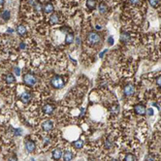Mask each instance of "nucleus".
Segmentation results:
<instances>
[{
	"instance_id": "1",
	"label": "nucleus",
	"mask_w": 161,
	"mask_h": 161,
	"mask_svg": "<svg viewBox=\"0 0 161 161\" xmlns=\"http://www.w3.org/2000/svg\"><path fill=\"white\" fill-rule=\"evenodd\" d=\"M101 40L100 38V35L97 32H94V31H91V32L88 33L87 35V43H89L90 45H95V44H98Z\"/></svg>"
},
{
	"instance_id": "2",
	"label": "nucleus",
	"mask_w": 161,
	"mask_h": 161,
	"mask_svg": "<svg viewBox=\"0 0 161 161\" xmlns=\"http://www.w3.org/2000/svg\"><path fill=\"white\" fill-rule=\"evenodd\" d=\"M52 84L55 88H61V87L64 86V80H63L61 77L55 76L52 79Z\"/></svg>"
},
{
	"instance_id": "3",
	"label": "nucleus",
	"mask_w": 161,
	"mask_h": 161,
	"mask_svg": "<svg viewBox=\"0 0 161 161\" xmlns=\"http://www.w3.org/2000/svg\"><path fill=\"white\" fill-rule=\"evenodd\" d=\"M23 82H25L27 85H30V86H32L36 84V82H37V79H36V77L34 76L32 74H25L23 76Z\"/></svg>"
},
{
	"instance_id": "4",
	"label": "nucleus",
	"mask_w": 161,
	"mask_h": 161,
	"mask_svg": "<svg viewBox=\"0 0 161 161\" xmlns=\"http://www.w3.org/2000/svg\"><path fill=\"white\" fill-rule=\"evenodd\" d=\"M53 10H55V8H53V5L51 3V2H47V3H45L43 5V11L45 14H53Z\"/></svg>"
},
{
	"instance_id": "5",
	"label": "nucleus",
	"mask_w": 161,
	"mask_h": 161,
	"mask_svg": "<svg viewBox=\"0 0 161 161\" xmlns=\"http://www.w3.org/2000/svg\"><path fill=\"white\" fill-rule=\"evenodd\" d=\"M135 92V87L132 84H127L124 87V95L125 96H132Z\"/></svg>"
},
{
	"instance_id": "6",
	"label": "nucleus",
	"mask_w": 161,
	"mask_h": 161,
	"mask_svg": "<svg viewBox=\"0 0 161 161\" xmlns=\"http://www.w3.org/2000/svg\"><path fill=\"white\" fill-rule=\"evenodd\" d=\"M50 23L52 24H57L60 23V16L57 13H53L51 14L50 17Z\"/></svg>"
},
{
	"instance_id": "7",
	"label": "nucleus",
	"mask_w": 161,
	"mask_h": 161,
	"mask_svg": "<svg viewBox=\"0 0 161 161\" xmlns=\"http://www.w3.org/2000/svg\"><path fill=\"white\" fill-rule=\"evenodd\" d=\"M42 128H43L44 131L49 132V131H51L53 128V124L51 120H46L45 122L42 124Z\"/></svg>"
},
{
	"instance_id": "8",
	"label": "nucleus",
	"mask_w": 161,
	"mask_h": 161,
	"mask_svg": "<svg viewBox=\"0 0 161 161\" xmlns=\"http://www.w3.org/2000/svg\"><path fill=\"white\" fill-rule=\"evenodd\" d=\"M53 111H55V106L53 105L47 104L43 107V112L46 114H52L53 113Z\"/></svg>"
},
{
	"instance_id": "9",
	"label": "nucleus",
	"mask_w": 161,
	"mask_h": 161,
	"mask_svg": "<svg viewBox=\"0 0 161 161\" xmlns=\"http://www.w3.org/2000/svg\"><path fill=\"white\" fill-rule=\"evenodd\" d=\"M135 113L137 114H140V116H142V114H146V107L144 106V105H137V106H135Z\"/></svg>"
},
{
	"instance_id": "10",
	"label": "nucleus",
	"mask_w": 161,
	"mask_h": 161,
	"mask_svg": "<svg viewBox=\"0 0 161 161\" xmlns=\"http://www.w3.org/2000/svg\"><path fill=\"white\" fill-rule=\"evenodd\" d=\"M19 98H21V100L23 102V103H28V102L31 100V94H30V92H28V91L23 92V93L21 95V97H19Z\"/></svg>"
},
{
	"instance_id": "11",
	"label": "nucleus",
	"mask_w": 161,
	"mask_h": 161,
	"mask_svg": "<svg viewBox=\"0 0 161 161\" xmlns=\"http://www.w3.org/2000/svg\"><path fill=\"white\" fill-rule=\"evenodd\" d=\"M25 148L28 152H32L35 150V143L33 141H26L25 142Z\"/></svg>"
},
{
	"instance_id": "12",
	"label": "nucleus",
	"mask_w": 161,
	"mask_h": 161,
	"mask_svg": "<svg viewBox=\"0 0 161 161\" xmlns=\"http://www.w3.org/2000/svg\"><path fill=\"white\" fill-rule=\"evenodd\" d=\"M62 156V150H60V148H55V150L53 152V158L55 160H58L60 159Z\"/></svg>"
},
{
	"instance_id": "13",
	"label": "nucleus",
	"mask_w": 161,
	"mask_h": 161,
	"mask_svg": "<svg viewBox=\"0 0 161 161\" xmlns=\"http://www.w3.org/2000/svg\"><path fill=\"white\" fill-rule=\"evenodd\" d=\"M16 30H17V33L21 36H24L26 34V27L24 25H23V24H19V25L17 26Z\"/></svg>"
},
{
	"instance_id": "14",
	"label": "nucleus",
	"mask_w": 161,
	"mask_h": 161,
	"mask_svg": "<svg viewBox=\"0 0 161 161\" xmlns=\"http://www.w3.org/2000/svg\"><path fill=\"white\" fill-rule=\"evenodd\" d=\"M130 39H131V36H130V34L127 33V32H122L121 33V35H120V41L122 43H128L129 41H130Z\"/></svg>"
},
{
	"instance_id": "15",
	"label": "nucleus",
	"mask_w": 161,
	"mask_h": 161,
	"mask_svg": "<svg viewBox=\"0 0 161 161\" xmlns=\"http://www.w3.org/2000/svg\"><path fill=\"white\" fill-rule=\"evenodd\" d=\"M5 80L7 84H14V82H16V78L14 77L13 74H7L5 76Z\"/></svg>"
},
{
	"instance_id": "16",
	"label": "nucleus",
	"mask_w": 161,
	"mask_h": 161,
	"mask_svg": "<svg viewBox=\"0 0 161 161\" xmlns=\"http://www.w3.org/2000/svg\"><path fill=\"white\" fill-rule=\"evenodd\" d=\"M98 9H99V12L101 14H106L107 13V11H108V7H107V5L104 3V2H102V3H100L99 4V6H98Z\"/></svg>"
},
{
	"instance_id": "17",
	"label": "nucleus",
	"mask_w": 161,
	"mask_h": 161,
	"mask_svg": "<svg viewBox=\"0 0 161 161\" xmlns=\"http://www.w3.org/2000/svg\"><path fill=\"white\" fill-rule=\"evenodd\" d=\"M97 1L96 0H87L86 1V6L89 10H93L96 7Z\"/></svg>"
},
{
	"instance_id": "18",
	"label": "nucleus",
	"mask_w": 161,
	"mask_h": 161,
	"mask_svg": "<svg viewBox=\"0 0 161 161\" xmlns=\"http://www.w3.org/2000/svg\"><path fill=\"white\" fill-rule=\"evenodd\" d=\"M74 41V35L72 33H67L66 37H65V43L66 44H72Z\"/></svg>"
},
{
	"instance_id": "19",
	"label": "nucleus",
	"mask_w": 161,
	"mask_h": 161,
	"mask_svg": "<svg viewBox=\"0 0 161 161\" xmlns=\"http://www.w3.org/2000/svg\"><path fill=\"white\" fill-rule=\"evenodd\" d=\"M73 157H74V155H73V153L71 152H65L64 154H63V158H64V160H72Z\"/></svg>"
},
{
	"instance_id": "20",
	"label": "nucleus",
	"mask_w": 161,
	"mask_h": 161,
	"mask_svg": "<svg viewBox=\"0 0 161 161\" xmlns=\"http://www.w3.org/2000/svg\"><path fill=\"white\" fill-rule=\"evenodd\" d=\"M148 3H150V6L153 7V8H156L160 3V0H148Z\"/></svg>"
},
{
	"instance_id": "21",
	"label": "nucleus",
	"mask_w": 161,
	"mask_h": 161,
	"mask_svg": "<svg viewBox=\"0 0 161 161\" xmlns=\"http://www.w3.org/2000/svg\"><path fill=\"white\" fill-rule=\"evenodd\" d=\"M74 147L76 148H82V145H84V142H82V140H78L76 141V142H74Z\"/></svg>"
},
{
	"instance_id": "22",
	"label": "nucleus",
	"mask_w": 161,
	"mask_h": 161,
	"mask_svg": "<svg viewBox=\"0 0 161 161\" xmlns=\"http://www.w3.org/2000/svg\"><path fill=\"white\" fill-rule=\"evenodd\" d=\"M1 17H2V19H3L5 21H7L10 19V13H9V11H4L3 14L1 15Z\"/></svg>"
},
{
	"instance_id": "23",
	"label": "nucleus",
	"mask_w": 161,
	"mask_h": 161,
	"mask_svg": "<svg viewBox=\"0 0 161 161\" xmlns=\"http://www.w3.org/2000/svg\"><path fill=\"white\" fill-rule=\"evenodd\" d=\"M113 147V142L110 140H107L106 142L104 143V148H106V150H109V148H111Z\"/></svg>"
},
{
	"instance_id": "24",
	"label": "nucleus",
	"mask_w": 161,
	"mask_h": 161,
	"mask_svg": "<svg viewBox=\"0 0 161 161\" xmlns=\"http://www.w3.org/2000/svg\"><path fill=\"white\" fill-rule=\"evenodd\" d=\"M124 159L128 160V161H132V160H136V159H137V157H136L135 155H133V154H131V153H129V154L126 155Z\"/></svg>"
},
{
	"instance_id": "25",
	"label": "nucleus",
	"mask_w": 161,
	"mask_h": 161,
	"mask_svg": "<svg viewBox=\"0 0 161 161\" xmlns=\"http://www.w3.org/2000/svg\"><path fill=\"white\" fill-rule=\"evenodd\" d=\"M118 111H119V108L118 107V105H114V106L112 107V109H111V112H112L113 114H118Z\"/></svg>"
},
{
	"instance_id": "26",
	"label": "nucleus",
	"mask_w": 161,
	"mask_h": 161,
	"mask_svg": "<svg viewBox=\"0 0 161 161\" xmlns=\"http://www.w3.org/2000/svg\"><path fill=\"white\" fill-rule=\"evenodd\" d=\"M129 2L132 5H134V6H137V5L141 3V0H129Z\"/></svg>"
},
{
	"instance_id": "27",
	"label": "nucleus",
	"mask_w": 161,
	"mask_h": 161,
	"mask_svg": "<svg viewBox=\"0 0 161 161\" xmlns=\"http://www.w3.org/2000/svg\"><path fill=\"white\" fill-rule=\"evenodd\" d=\"M146 113H147L148 114V116H152V114H153V110L152 109H147V110H146Z\"/></svg>"
},
{
	"instance_id": "28",
	"label": "nucleus",
	"mask_w": 161,
	"mask_h": 161,
	"mask_svg": "<svg viewBox=\"0 0 161 161\" xmlns=\"http://www.w3.org/2000/svg\"><path fill=\"white\" fill-rule=\"evenodd\" d=\"M21 134H23V130H21V129H17L16 133H15V135L18 136V135H21Z\"/></svg>"
},
{
	"instance_id": "29",
	"label": "nucleus",
	"mask_w": 161,
	"mask_h": 161,
	"mask_svg": "<svg viewBox=\"0 0 161 161\" xmlns=\"http://www.w3.org/2000/svg\"><path fill=\"white\" fill-rule=\"evenodd\" d=\"M156 84H157L158 86H160V87H161V76L157 78V80H156Z\"/></svg>"
},
{
	"instance_id": "30",
	"label": "nucleus",
	"mask_w": 161,
	"mask_h": 161,
	"mask_svg": "<svg viewBox=\"0 0 161 161\" xmlns=\"http://www.w3.org/2000/svg\"><path fill=\"white\" fill-rule=\"evenodd\" d=\"M146 159L147 160H154V157L152 156V155H150V154H148V155H147V156H146Z\"/></svg>"
},
{
	"instance_id": "31",
	"label": "nucleus",
	"mask_w": 161,
	"mask_h": 161,
	"mask_svg": "<svg viewBox=\"0 0 161 161\" xmlns=\"http://www.w3.org/2000/svg\"><path fill=\"white\" fill-rule=\"evenodd\" d=\"M108 42H109L110 45H113V44H114V39H113V37H110L109 40H108Z\"/></svg>"
},
{
	"instance_id": "32",
	"label": "nucleus",
	"mask_w": 161,
	"mask_h": 161,
	"mask_svg": "<svg viewBox=\"0 0 161 161\" xmlns=\"http://www.w3.org/2000/svg\"><path fill=\"white\" fill-rule=\"evenodd\" d=\"M19 48H21V50H24V49L26 48L25 44H24V43H21V45H19Z\"/></svg>"
},
{
	"instance_id": "33",
	"label": "nucleus",
	"mask_w": 161,
	"mask_h": 161,
	"mask_svg": "<svg viewBox=\"0 0 161 161\" xmlns=\"http://www.w3.org/2000/svg\"><path fill=\"white\" fill-rule=\"evenodd\" d=\"M15 73H16L17 75H19V73H21V70L19 69V68H15Z\"/></svg>"
},
{
	"instance_id": "34",
	"label": "nucleus",
	"mask_w": 161,
	"mask_h": 161,
	"mask_svg": "<svg viewBox=\"0 0 161 161\" xmlns=\"http://www.w3.org/2000/svg\"><path fill=\"white\" fill-rule=\"evenodd\" d=\"M61 30H62V32H68V30H69V28H68V27H62V29H61Z\"/></svg>"
},
{
	"instance_id": "35",
	"label": "nucleus",
	"mask_w": 161,
	"mask_h": 161,
	"mask_svg": "<svg viewBox=\"0 0 161 161\" xmlns=\"http://www.w3.org/2000/svg\"><path fill=\"white\" fill-rule=\"evenodd\" d=\"M4 1L5 0H0V6H2V5L4 4Z\"/></svg>"
}]
</instances>
